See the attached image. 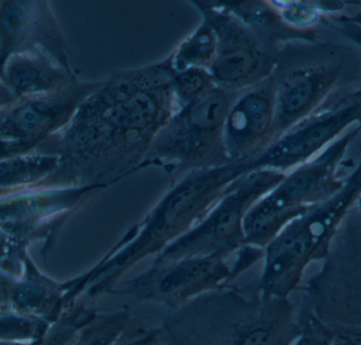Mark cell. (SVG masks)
Segmentation results:
<instances>
[{
    "mask_svg": "<svg viewBox=\"0 0 361 345\" xmlns=\"http://www.w3.org/2000/svg\"><path fill=\"white\" fill-rule=\"evenodd\" d=\"M240 93L216 87L201 99L178 108L154 139L141 170L158 167L175 184L195 171L231 164L225 149V120Z\"/></svg>",
    "mask_w": 361,
    "mask_h": 345,
    "instance_id": "obj_5",
    "label": "cell"
},
{
    "mask_svg": "<svg viewBox=\"0 0 361 345\" xmlns=\"http://www.w3.org/2000/svg\"><path fill=\"white\" fill-rule=\"evenodd\" d=\"M221 8L235 15L257 33L279 46L292 42H314L316 33L297 31L284 23L273 1H216Z\"/></svg>",
    "mask_w": 361,
    "mask_h": 345,
    "instance_id": "obj_17",
    "label": "cell"
},
{
    "mask_svg": "<svg viewBox=\"0 0 361 345\" xmlns=\"http://www.w3.org/2000/svg\"><path fill=\"white\" fill-rule=\"evenodd\" d=\"M264 257V249L252 246V245H244L240 251L235 253V259L233 266H231V279L229 282L237 278L242 272L254 265L256 262L260 261Z\"/></svg>",
    "mask_w": 361,
    "mask_h": 345,
    "instance_id": "obj_24",
    "label": "cell"
},
{
    "mask_svg": "<svg viewBox=\"0 0 361 345\" xmlns=\"http://www.w3.org/2000/svg\"><path fill=\"white\" fill-rule=\"evenodd\" d=\"M18 101L14 93L6 86V82L0 80V111L11 107Z\"/></svg>",
    "mask_w": 361,
    "mask_h": 345,
    "instance_id": "obj_29",
    "label": "cell"
},
{
    "mask_svg": "<svg viewBox=\"0 0 361 345\" xmlns=\"http://www.w3.org/2000/svg\"><path fill=\"white\" fill-rule=\"evenodd\" d=\"M76 78L73 72L42 52L13 55L6 61L0 76L18 99L53 92Z\"/></svg>",
    "mask_w": 361,
    "mask_h": 345,
    "instance_id": "obj_16",
    "label": "cell"
},
{
    "mask_svg": "<svg viewBox=\"0 0 361 345\" xmlns=\"http://www.w3.org/2000/svg\"><path fill=\"white\" fill-rule=\"evenodd\" d=\"M216 53V37L209 23H201L169 55L175 72L188 69L209 70Z\"/></svg>",
    "mask_w": 361,
    "mask_h": 345,
    "instance_id": "obj_19",
    "label": "cell"
},
{
    "mask_svg": "<svg viewBox=\"0 0 361 345\" xmlns=\"http://www.w3.org/2000/svg\"><path fill=\"white\" fill-rule=\"evenodd\" d=\"M354 125L361 128V86L333 94L309 118L250 161V171L271 169L290 172L313 160Z\"/></svg>",
    "mask_w": 361,
    "mask_h": 345,
    "instance_id": "obj_9",
    "label": "cell"
},
{
    "mask_svg": "<svg viewBox=\"0 0 361 345\" xmlns=\"http://www.w3.org/2000/svg\"><path fill=\"white\" fill-rule=\"evenodd\" d=\"M331 23L336 31L341 32L343 37L353 42L361 50V25L341 18L338 15H331Z\"/></svg>",
    "mask_w": 361,
    "mask_h": 345,
    "instance_id": "obj_26",
    "label": "cell"
},
{
    "mask_svg": "<svg viewBox=\"0 0 361 345\" xmlns=\"http://www.w3.org/2000/svg\"><path fill=\"white\" fill-rule=\"evenodd\" d=\"M169 57L112 72L69 124L34 151L59 158L44 187L114 185L141 170L154 139L177 111Z\"/></svg>",
    "mask_w": 361,
    "mask_h": 345,
    "instance_id": "obj_1",
    "label": "cell"
},
{
    "mask_svg": "<svg viewBox=\"0 0 361 345\" xmlns=\"http://www.w3.org/2000/svg\"><path fill=\"white\" fill-rule=\"evenodd\" d=\"M8 308L53 325L69 310L65 285L42 272L27 251L20 259V272L11 291Z\"/></svg>",
    "mask_w": 361,
    "mask_h": 345,
    "instance_id": "obj_15",
    "label": "cell"
},
{
    "mask_svg": "<svg viewBox=\"0 0 361 345\" xmlns=\"http://www.w3.org/2000/svg\"><path fill=\"white\" fill-rule=\"evenodd\" d=\"M360 134V127L352 128L313 160L286 173L246 215V244L264 249L290 222L341 189L347 177L341 175V164Z\"/></svg>",
    "mask_w": 361,
    "mask_h": 345,
    "instance_id": "obj_6",
    "label": "cell"
},
{
    "mask_svg": "<svg viewBox=\"0 0 361 345\" xmlns=\"http://www.w3.org/2000/svg\"><path fill=\"white\" fill-rule=\"evenodd\" d=\"M23 52H42L73 72L65 39L47 1H0V76L6 61Z\"/></svg>",
    "mask_w": 361,
    "mask_h": 345,
    "instance_id": "obj_13",
    "label": "cell"
},
{
    "mask_svg": "<svg viewBox=\"0 0 361 345\" xmlns=\"http://www.w3.org/2000/svg\"><path fill=\"white\" fill-rule=\"evenodd\" d=\"M171 87L179 108L201 99L216 86L209 70L188 69L171 71Z\"/></svg>",
    "mask_w": 361,
    "mask_h": 345,
    "instance_id": "obj_22",
    "label": "cell"
},
{
    "mask_svg": "<svg viewBox=\"0 0 361 345\" xmlns=\"http://www.w3.org/2000/svg\"><path fill=\"white\" fill-rule=\"evenodd\" d=\"M52 325L14 310L0 312V341L33 344L42 340Z\"/></svg>",
    "mask_w": 361,
    "mask_h": 345,
    "instance_id": "obj_21",
    "label": "cell"
},
{
    "mask_svg": "<svg viewBox=\"0 0 361 345\" xmlns=\"http://www.w3.org/2000/svg\"><path fill=\"white\" fill-rule=\"evenodd\" d=\"M293 345H334V330L307 310L300 313V334Z\"/></svg>",
    "mask_w": 361,
    "mask_h": 345,
    "instance_id": "obj_23",
    "label": "cell"
},
{
    "mask_svg": "<svg viewBox=\"0 0 361 345\" xmlns=\"http://www.w3.org/2000/svg\"><path fill=\"white\" fill-rule=\"evenodd\" d=\"M356 204H357L358 208L361 211V196L360 198H358L357 202H356Z\"/></svg>",
    "mask_w": 361,
    "mask_h": 345,
    "instance_id": "obj_31",
    "label": "cell"
},
{
    "mask_svg": "<svg viewBox=\"0 0 361 345\" xmlns=\"http://www.w3.org/2000/svg\"><path fill=\"white\" fill-rule=\"evenodd\" d=\"M130 319L128 308L112 313H97L94 318L80 330L73 345H118Z\"/></svg>",
    "mask_w": 361,
    "mask_h": 345,
    "instance_id": "obj_20",
    "label": "cell"
},
{
    "mask_svg": "<svg viewBox=\"0 0 361 345\" xmlns=\"http://www.w3.org/2000/svg\"><path fill=\"white\" fill-rule=\"evenodd\" d=\"M42 339H44V338H42ZM42 340H38V341L33 342V344H12V342L0 341V345H40Z\"/></svg>",
    "mask_w": 361,
    "mask_h": 345,
    "instance_id": "obj_30",
    "label": "cell"
},
{
    "mask_svg": "<svg viewBox=\"0 0 361 345\" xmlns=\"http://www.w3.org/2000/svg\"><path fill=\"white\" fill-rule=\"evenodd\" d=\"M163 342L161 340L160 333L158 329H141L137 330V333L127 340L118 345H162Z\"/></svg>",
    "mask_w": 361,
    "mask_h": 345,
    "instance_id": "obj_28",
    "label": "cell"
},
{
    "mask_svg": "<svg viewBox=\"0 0 361 345\" xmlns=\"http://www.w3.org/2000/svg\"><path fill=\"white\" fill-rule=\"evenodd\" d=\"M59 158L54 154L29 152L0 162V196L44 187L56 171Z\"/></svg>",
    "mask_w": 361,
    "mask_h": 345,
    "instance_id": "obj_18",
    "label": "cell"
},
{
    "mask_svg": "<svg viewBox=\"0 0 361 345\" xmlns=\"http://www.w3.org/2000/svg\"><path fill=\"white\" fill-rule=\"evenodd\" d=\"M214 30L216 53L209 72L218 88L240 93L271 77L283 46L257 33L216 1H191Z\"/></svg>",
    "mask_w": 361,
    "mask_h": 345,
    "instance_id": "obj_8",
    "label": "cell"
},
{
    "mask_svg": "<svg viewBox=\"0 0 361 345\" xmlns=\"http://www.w3.org/2000/svg\"><path fill=\"white\" fill-rule=\"evenodd\" d=\"M361 196V161L341 189L288 224L264 247V265L257 283L264 298H290L307 268L324 260L349 213Z\"/></svg>",
    "mask_w": 361,
    "mask_h": 345,
    "instance_id": "obj_4",
    "label": "cell"
},
{
    "mask_svg": "<svg viewBox=\"0 0 361 345\" xmlns=\"http://www.w3.org/2000/svg\"><path fill=\"white\" fill-rule=\"evenodd\" d=\"M20 270L10 264L0 263V312L8 310L11 291Z\"/></svg>",
    "mask_w": 361,
    "mask_h": 345,
    "instance_id": "obj_25",
    "label": "cell"
},
{
    "mask_svg": "<svg viewBox=\"0 0 361 345\" xmlns=\"http://www.w3.org/2000/svg\"><path fill=\"white\" fill-rule=\"evenodd\" d=\"M250 171V163H233L195 171L173 187L111 251L88 272L65 281L68 298L111 295L129 270L150 256H158L192 230L224 196L231 184Z\"/></svg>",
    "mask_w": 361,
    "mask_h": 345,
    "instance_id": "obj_2",
    "label": "cell"
},
{
    "mask_svg": "<svg viewBox=\"0 0 361 345\" xmlns=\"http://www.w3.org/2000/svg\"><path fill=\"white\" fill-rule=\"evenodd\" d=\"M101 82L74 80L53 92L19 99L0 111V139L39 145L63 130Z\"/></svg>",
    "mask_w": 361,
    "mask_h": 345,
    "instance_id": "obj_12",
    "label": "cell"
},
{
    "mask_svg": "<svg viewBox=\"0 0 361 345\" xmlns=\"http://www.w3.org/2000/svg\"><path fill=\"white\" fill-rule=\"evenodd\" d=\"M231 265L218 257L186 258L154 262L145 272L118 284L111 295L154 302L176 310L187 302L229 284Z\"/></svg>",
    "mask_w": 361,
    "mask_h": 345,
    "instance_id": "obj_10",
    "label": "cell"
},
{
    "mask_svg": "<svg viewBox=\"0 0 361 345\" xmlns=\"http://www.w3.org/2000/svg\"><path fill=\"white\" fill-rule=\"evenodd\" d=\"M286 175L271 169H259L239 177L202 221L159 253L154 262L197 257L226 260L246 245L244 220L248 211Z\"/></svg>",
    "mask_w": 361,
    "mask_h": 345,
    "instance_id": "obj_7",
    "label": "cell"
},
{
    "mask_svg": "<svg viewBox=\"0 0 361 345\" xmlns=\"http://www.w3.org/2000/svg\"><path fill=\"white\" fill-rule=\"evenodd\" d=\"M37 146V144L27 143V142L0 139V162L13 156L33 152Z\"/></svg>",
    "mask_w": 361,
    "mask_h": 345,
    "instance_id": "obj_27",
    "label": "cell"
},
{
    "mask_svg": "<svg viewBox=\"0 0 361 345\" xmlns=\"http://www.w3.org/2000/svg\"><path fill=\"white\" fill-rule=\"evenodd\" d=\"M343 74L341 63H299L290 67L279 56L273 74L275 80L273 143L319 109L334 94Z\"/></svg>",
    "mask_w": 361,
    "mask_h": 345,
    "instance_id": "obj_11",
    "label": "cell"
},
{
    "mask_svg": "<svg viewBox=\"0 0 361 345\" xmlns=\"http://www.w3.org/2000/svg\"><path fill=\"white\" fill-rule=\"evenodd\" d=\"M158 330L166 345H293L300 313L290 298L224 284L169 310Z\"/></svg>",
    "mask_w": 361,
    "mask_h": 345,
    "instance_id": "obj_3",
    "label": "cell"
},
{
    "mask_svg": "<svg viewBox=\"0 0 361 345\" xmlns=\"http://www.w3.org/2000/svg\"><path fill=\"white\" fill-rule=\"evenodd\" d=\"M162 345H166V344H163Z\"/></svg>",
    "mask_w": 361,
    "mask_h": 345,
    "instance_id": "obj_32",
    "label": "cell"
},
{
    "mask_svg": "<svg viewBox=\"0 0 361 345\" xmlns=\"http://www.w3.org/2000/svg\"><path fill=\"white\" fill-rule=\"evenodd\" d=\"M275 80L273 75L235 97L225 120L229 162H250L273 144Z\"/></svg>",
    "mask_w": 361,
    "mask_h": 345,
    "instance_id": "obj_14",
    "label": "cell"
}]
</instances>
